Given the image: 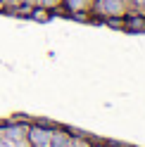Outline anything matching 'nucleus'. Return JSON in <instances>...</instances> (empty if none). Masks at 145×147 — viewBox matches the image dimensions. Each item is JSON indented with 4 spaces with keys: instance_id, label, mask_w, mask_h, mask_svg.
<instances>
[{
    "instance_id": "nucleus-1",
    "label": "nucleus",
    "mask_w": 145,
    "mask_h": 147,
    "mask_svg": "<svg viewBox=\"0 0 145 147\" xmlns=\"http://www.w3.org/2000/svg\"><path fill=\"white\" fill-rule=\"evenodd\" d=\"M3 3H5V7H14V5H19L22 0H3Z\"/></svg>"
}]
</instances>
